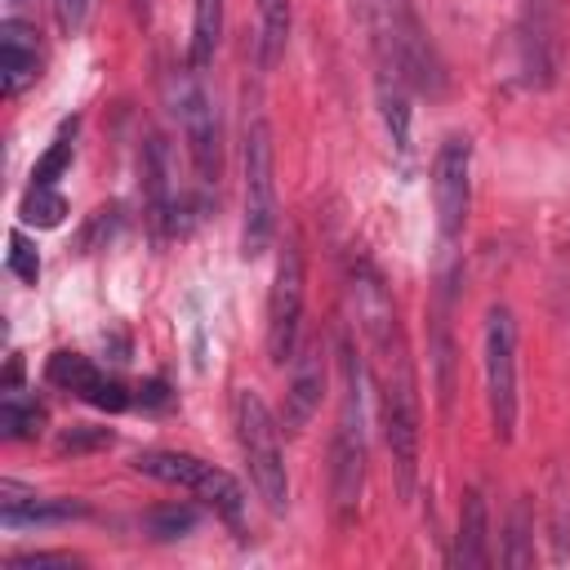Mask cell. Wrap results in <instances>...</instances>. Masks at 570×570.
Listing matches in <instances>:
<instances>
[{
    "label": "cell",
    "instance_id": "cell-26",
    "mask_svg": "<svg viewBox=\"0 0 570 570\" xmlns=\"http://www.w3.org/2000/svg\"><path fill=\"white\" fill-rule=\"evenodd\" d=\"M4 566H9V570H76V566H85V561L71 557V552H18V557H9Z\"/></svg>",
    "mask_w": 570,
    "mask_h": 570
},
{
    "label": "cell",
    "instance_id": "cell-27",
    "mask_svg": "<svg viewBox=\"0 0 570 570\" xmlns=\"http://www.w3.org/2000/svg\"><path fill=\"white\" fill-rule=\"evenodd\" d=\"M111 441V432H89V428H71L67 436H62V450H89V445H107Z\"/></svg>",
    "mask_w": 570,
    "mask_h": 570
},
{
    "label": "cell",
    "instance_id": "cell-12",
    "mask_svg": "<svg viewBox=\"0 0 570 570\" xmlns=\"http://www.w3.org/2000/svg\"><path fill=\"white\" fill-rule=\"evenodd\" d=\"M45 379H49L53 387H62V392L89 401L94 410H111V414H120V410L134 405L129 387H125L120 379H111L107 370H98V365H94L89 356H80V352H53L49 365H45Z\"/></svg>",
    "mask_w": 570,
    "mask_h": 570
},
{
    "label": "cell",
    "instance_id": "cell-7",
    "mask_svg": "<svg viewBox=\"0 0 570 570\" xmlns=\"http://www.w3.org/2000/svg\"><path fill=\"white\" fill-rule=\"evenodd\" d=\"M481 352H485L481 361H485L490 428L499 441H512V432H517V321H512V307L494 303L485 312Z\"/></svg>",
    "mask_w": 570,
    "mask_h": 570
},
{
    "label": "cell",
    "instance_id": "cell-20",
    "mask_svg": "<svg viewBox=\"0 0 570 570\" xmlns=\"http://www.w3.org/2000/svg\"><path fill=\"white\" fill-rule=\"evenodd\" d=\"M258 9V62L276 67L289 40V0H254Z\"/></svg>",
    "mask_w": 570,
    "mask_h": 570
},
{
    "label": "cell",
    "instance_id": "cell-3",
    "mask_svg": "<svg viewBox=\"0 0 570 570\" xmlns=\"http://www.w3.org/2000/svg\"><path fill=\"white\" fill-rule=\"evenodd\" d=\"M338 356H343V414H338V428L330 441V503H334L338 525H347L356 517V503L365 490V432H361V374H365V365L347 338H343Z\"/></svg>",
    "mask_w": 570,
    "mask_h": 570
},
{
    "label": "cell",
    "instance_id": "cell-16",
    "mask_svg": "<svg viewBox=\"0 0 570 570\" xmlns=\"http://www.w3.org/2000/svg\"><path fill=\"white\" fill-rule=\"evenodd\" d=\"M142 187H147L151 223L160 232H174L178 227V196H174V183H169V147H165L160 134H151L147 147H142Z\"/></svg>",
    "mask_w": 570,
    "mask_h": 570
},
{
    "label": "cell",
    "instance_id": "cell-15",
    "mask_svg": "<svg viewBox=\"0 0 570 570\" xmlns=\"http://www.w3.org/2000/svg\"><path fill=\"white\" fill-rule=\"evenodd\" d=\"M36 76H40L36 31L18 18H4L0 22V89H4V98H18L27 85H36Z\"/></svg>",
    "mask_w": 570,
    "mask_h": 570
},
{
    "label": "cell",
    "instance_id": "cell-23",
    "mask_svg": "<svg viewBox=\"0 0 570 570\" xmlns=\"http://www.w3.org/2000/svg\"><path fill=\"white\" fill-rule=\"evenodd\" d=\"M71 134H76V120L71 125H62V134L49 142V151L36 160V169H31V183H40V187H53L58 178H62V169L71 165Z\"/></svg>",
    "mask_w": 570,
    "mask_h": 570
},
{
    "label": "cell",
    "instance_id": "cell-1",
    "mask_svg": "<svg viewBox=\"0 0 570 570\" xmlns=\"http://www.w3.org/2000/svg\"><path fill=\"white\" fill-rule=\"evenodd\" d=\"M347 303H352L356 330L370 347V374H374V392H379V419H383V436L392 450V468H396L401 494H410L414 472H419V387H414L410 347H405L396 307L374 267H365V263L352 267Z\"/></svg>",
    "mask_w": 570,
    "mask_h": 570
},
{
    "label": "cell",
    "instance_id": "cell-24",
    "mask_svg": "<svg viewBox=\"0 0 570 570\" xmlns=\"http://www.w3.org/2000/svg\"><path fill=\"white\" fill-rule=\"evenodd\" d=\"M147 530H151V539H183L196 530V508H187V503L156 508V512H147Z\"/></svg>",
    "mask_w": 570,
    "mask_h": 570
},
{
    "label": "cell",
    "instance_id": "cell-6",
    "mask_svg": "<svg viewBox=\"0 0 570 570\" xmlns=\"http://www.w3.org/2000/svg\"><path fill=\"white\" fill-rule=\"evenodd\" d=\"M276 236V165H272V129L263 116L245 125V227L240 254L258 258Z\"/></svg>",
    "mask_w": 570,
    "mask_h": 570
},
{
    "label": "cell",
    "instance_id": "cell-8",
    "mask_svg": "<svg viewBox=\"0 0 570 570\" xmlns=\"http://www.w3.org/2000/svg\"><path fill=\"white\" fill-rule=\"evenodd\" d=\"M165 89H169L174 116L187 134V151H191V165H196L200 183H218V174H223V134H218V116H214L209 94L191 76H178V80L169 76Z\"/></svg>",
    "mask_w": 570,
    "mask_h": 570
},
{
    "label": "cell",
    "instance_id": "cell-10",
    "mask_svg": "<svg viewBox=\"0 0 570 570\" xmlns=\"http://www.w3.org/2000/svg\"><path fill=\"white\" fill-rule=\"evenodd\" d=\"M432 200H436V227L445 240H454L468 223V205H472V138L468 134H450L436 147L432 160Z\"/></svg>",
    "mask_w": 570,
    "mask_h": 570
},
{
    "label": "cell",
    "instance_id": "cell-4",
    "mask_svg": "<svg viewBox=\"0 0 570 570\" xmlns=\"http://www.w3.org/2000/svg\"><path fill=\"white\" fill-rule=\"evenodd\" d=\"M232 423H236V441H240V454L249 463V481H254L258 499L272 512H285L289 508V476H285V450H281V423L272 419L267 401L249 387H236Z\"/></svg>",
    "mask_w": 570,
    "mask_h": 570
},
{
    "label": "cell",
    "instance_id": "cell-2",
    "mask_svg": "<svg viewBox=\"0 0 570 570\" xmlns=\"http://www.w3.org/2000/svg\"><path fill=\"white\" fill-rule=\"evenodd\" d=\"M370 31H374L379 67L396 71L405 89H419L432 98L445 89V67L410 0H370Z\"/></svg>",
    "mask_w": 570,
    "mask_h": 570
},
{
    "label": "cell",
    "instance_id": "cell-9",
    "mask_svg": "<svg viewBox=\"0 0 570 570\" xmlns=\"http://www.w3.org/2000/svg\"><path fill=\"white\" fill-rule=\"evenodd\" d=\"M298 325H303V249L298 240H285L272 276V294H267V356L276 365L294 361Z\"/></svg>",
    "mask_w": 570,
    "mask_h": 570
},
{
    "label": "cell",
    "instance_id": "cell-21",
    "mask_svg": "<svg viewBox=\"0 0 570 570\" xmlns=\"http://www.w3.org/2000/svg\"><path fill=\"white\" fill-rule=\"evenodd\" d=\"M503 561L508 566H530L534 561V517H530V499L521 494L508 512V543H503Z\"/></svg>",
    "mask_w": 570,
    "mask_h": 570
},
{
    "label": "cell",
    "instance_id": "cell-28",
    "mask_svg": "<svg viewBox=\"0 0 570 570\" xmlns=\"http://www.w3.org/2000/svg\"><path fill=\"white\" fill-rule=\"evenodd\" d=\"M85 9H89V0H58V22L67 31H76L85 22Z\"/></svg>",
    "mask_w": 570,
    "mask_h": 570
},
{
    "label": "cell",
    "instance_id": "cell-11",
    "mask_svg": "<svg viewBox=\"0 0 570 570\" xmlns=\"http://www.w3.org/2000/svg\"><path fill=\"white\" fill-rule=\"evenodd\" d=\"M517 53L525 85L543 89L552 85L561 67V36H557V0H521L517 18Z\"/></svg>",
    "mask_w": 570,
    "mask_h": 570
},
{
    "label": "cell",
    "instance_id": "cell-22",
    "mask_svg": "<svg viewBox=\"0 0 570 570\" xmlns=\"http://www.w3.org/2000/svg\"><path fill=\"white\" fill-rule=\"evenodd\" d=\"M18 214H22V223H31V227H58L62 214H67V196H62L58 187L31 183L27 196H22V205H18Z\"/></svg>",
    "mask_w": 570,
    "mask_h": 570
},
{
    "label": "cell",
    "instance_id": "cell-25",
    "mask_svg": "<svg viewBox=\"0 0 570 570\" xmlns=\"http://www.w3.org/2000/svg\"><path fill=\"white\" fill-rule=\"evenodd\" d=\"M4 267L22 281V285H36L40 281V254L36 245L22 236V232H9V254H4Z\"/></svg>",
    "mask_w": 570,
    "mask_h": 570
},
{
    "label": "cell",
    "instance_id": "cell-19",
    "mask_svg": "<svg viewBox=\"0 0 570 570\" xmlns=\"http://www.w3.org/2000/svg\"><path fill=\"white\" fill-rule=\"evenodd\" d=\"M218 36H223V0H191V45H187L191 71H205L214 62Z\"/></svg>",
    "mask_w": 570,
    "mask_h": 570
},
{
    "label": "cell",
    "instance_id": "cell-14",
    "mask_svg": "<svg viewBox=\"0 0 570 570\" xmlns=\"http://www.w3.org/2000/svg\"><path fill=\"white\" fill-rule=\"evenodd\" d=\"M85 512H89V503H80V499H40L36 490H22L18 481H0V521L9 530H18V525H58V521H76Z\"/></svg>",
    "mask_w": 570,
    "mask_h": 570
},
{
    "label": "cell",
    "instance_id": "cell-17",
    "mask_svg": "<svg viewBox=\"0 0 570 570\" xmlns=\"http://www.w3.org/2000/svg\"><path fill=\"white\" fill-rule=\"evenodd\" d=\"M450 566H463V570L490 566V517H485V494L481 490H468L463 503H459V530H454Z\"/></svg>",
    "mask_w": 570,
    "mask_h": 570
},
{
    "label": "cell",
    "instance_id": "cell-29",
    "mask_svg": "<svg viewBox=\"0 0 570 570\" xmlns=\"http://www.w3.org/2000/svg\"><path fill=\"white\" fill-rule=\"evenodd\" d=\"M138 9H147V0H138Z\"/></svg>",
    "mask_w": 570,
    "mask_h": 570
},
{
    "label": "cell",
    "instance_id": "cell-18",
    "mask_svg": "<svg viewBox=\"0 0 570 570\" xmlns=\"http://www.w3.org/2000/svg\"><path fill=\"white\" fill-rule=\"evenodd\" d=\"M0 432L9 441H36L45 432V405L36 396H22V387H4L0 396Z\"/></svg>",
    "mask_w": 570,
    "mask_h": 570
},
{
    "label": "cell",
    "instance_id": "cell-5",
    "mask_svg": "<svg viewBox=\"0 0 570 570\" xmlns=\"http://www.w3.org/2000/svg\"><path fill=\"white\" fill-rule=\"evenodd\" d=\"M134 472L151 476V481H165V485H183L191 490L200 503H209L218 517L227 521H240V508H245V490L232 472L196 459V454H183V450H138L134 454Z\"/></svg>",
    "mask_w": 570,
    "mask_h": 570
},
{
    "label": "cell",
    "instance_id": "cell-13",
    "mask_svg": "<svg viewBox=\"0 0 570 570\" xmlns=\"http://www.w3.org/2000/svg\"><path fill=\"white\" fill-rule=\"evenodd\" d=\"M321 392H325L321 343H303V347L294 352V370H289V387H285L281 428H285V432H303V428L312 423V414L321 410Z\"/></svg>",
    "mask_w": 570,
    "mask_h": 570
}]
</instances>
